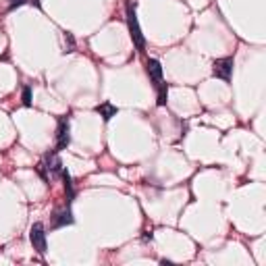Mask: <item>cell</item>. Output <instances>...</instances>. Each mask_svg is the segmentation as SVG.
<instances>
[{"label":"cell","mask_w":266,"mask_h":266,"mask_svg":"<svg viewBox=\"0 0 266 266\" xmlns=\"http://www.w3.org/2000/svg\"><path fill=\"white\" fill-rule=\"evenodd\" d=\"M127 25H129V34L135 42L137 50H144L146 48V38L142 34V27H139V21H137V15H135V7L131 3L127 5Z\"/></svg>","instance_id":"1"},{"label":"cell","mask_w":266,"mask_h":266,"mask_svg":"<svg viewBox=\"0 0 266 266\" xmlns=\"http://www.w3.org/2000/svg\"><path fill=\"white\" fill-rule=\"evenodd\" d=\"M30 239L34 243V247L38 249V254L44 256L46 254V231L42 222H36V225L30 229Z\"/></svg>","instance_id":"2"},{"label":"cell","mask_w":266,"mask_h":266,"mask_svg":"<svg viewBox=\"0 0 266 266\" xmlns=\"http://www.w3.org/2000/svg\"><path fill=\"white\" fill-rule=\"evenodd\" d=\"M231 73H233V59L227 57V59L214 61V65H212V75H214V77L229 81V79H231Z\"/></svg>","instance_id":"3"},{"label":"cell","mask_w":266,"mask_h":266,"mask_svg":"<svg viewBox=\"0 0 266 266\" xmlns=\"http://www.w3.org/2000/svg\"><path fill=\"white\" fill-rule=\"evenodd\" d=\"M71 142V135H69V121L67 119H59V129H57V150H65Z\"/></svg>","instance_id":"4"},{"label":"cell","mask_w":266,"mask_h":266,"mask_svg":"<svg viewBox=\"0 0 266 266\" xmlns=\"http://www.w3.org/2000/svg\"><path fill=\"white\" fill-rule=\"evenodd\" d=\"M44 166H46V169L50 171V175H54V177H59V175L63 173V169H65L57 152H50V154H46V158H44Z\"/></svg>","instance_id":"5"},{"label":"cell","mask_w":266,"mask_h":266,"mask_svg":"<svg viewBox=\"0 0 266 266\" xmlns=\"http://www.w3.org/2000/svg\"><path fill=\"white\" fill-rule=\"evenodd\" d=\"M148 75H150V79L156 83H162L164 79H162V65H160V61H156V59H150L148 61Z\"/></svg>","instance_id":"6"},{"label":"cell","mask_w":266,"mask_h":266,"mask_svg":"<svg viewBox=\"0 0 266 266\" xmlns=\"http://www.w3.org/2000/svg\"><path fill=\"white\" fill-rule=\"evenodd\" d=\"M73 222V214H71V210H61V212H57L52 216V227L54 229H59V227H67V225H71Z\"/></svg>","instance_id":"7"},{"label":"cell","mask_w":266,"mask_h":266,"mask_svg":"<svg viewBox=\"0 0 266 266\" xmlns=\"http://www.w3.org/2000/svg\"><path fill=\"white\" fill-rule=\"evenodd\" d=\"M96 113L100 115V117H102L104 121H110V119H113V117L117 115V106H113V104H110V102L98 104V106H96Z\"/></svg>","instance_id":"8"},{"label":"cell","mask_w":266,"mask_h":266,"mask_svg":"<svg viewBox=\"0 0 266 266\" xmlns=\"http://www.w3.org/2000/svg\"><path fill=\"white\" fill-rule=\"evenodd\" d=\"M61 177H63V181H65V191H67V198H69V202H73V198H75V189H73V179H71V175H69V171H67V169H63Z\"/></svg>","instance_id":"9"},{"label":"cell","mask_w":266,"mask_h":266,"mask_svg":"<svg viewBox=\"0 0 266 266\" xmlns=\"http://www.w3.org/2000/svg\"><path fill=\"white\" fill-rule=\"evenodd\" d=\"M156 90H158V106H164L166 104V96H169V88H166V83L162 81V83L156 86Z\"/></svg>","instance_id":"10"},{"label":"cell","mask_w":266,"mask_h":266,"mask_svg":"<svg viewBox=\"0 0 266 266\" xmlns=\"http://www.w3.org/2000/svg\"><path fill=\"white\" fill-rule=\"evenodd\" d=\"M23 104H25V106L32 104V88H30V86L23 88Z\"/></svg>","instance_id":"11"},{"label":"cell","mask_w":266,"mask_h":266,"mask_svg":"<svg viewBox=\"0 0 266 266\" xmlns=\"http://www.w3.org/2000/svg\"><path fill=\"white\" fill-rule=\"evenodd\" d=\"M27 0H9V9L13 11V9H17V7H21V5H25Z\"/></svg>","instance_id":"12"},{"label":"cell","mask_w":266,"mask_h":266,"mask_svg":"<svg viewBox=\"0 0 266 266\" xmlns=\"http://www.w3.org/2000/svg\"><path fill=\"white\" fill-rule=\"evenodd\" d=\"M65 40L69 42V50H67V52H73V48H75V42H73V36H71V34H67V36H65Z\"/></svg>","instance_id":"13"},{"label":"cell","mask_w":266,"mask_h":266,"mask_svg":"<svg viewBox=\"0 0 266 266\" xmlns=\"http://www.w3.org/2000/svg\"><path fill=\"white\" fill-rule=\"evenodd\" d=\"M27 3H32V5H36V7H40V0H27Z\"/></svg>","instance_id":"14"}]
</instances>
